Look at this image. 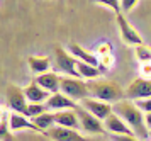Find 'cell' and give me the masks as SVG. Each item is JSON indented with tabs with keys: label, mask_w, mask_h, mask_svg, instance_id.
Instances as JSON below:
<instances>
[{
	"label": "cell",
	"mask_w": 151,
	"mask_h": 141,
	"mask_svg": "<svg viewBox=\"0 0 151 141\" xmlns=\"http://www.w3.org/2000/svg\"><path fill=\"white\" fill-rule=\"evenodd\" d=\"M139 4V0H121V7H122V14L131 12L134 7Z\"/></svg>",
	"instance_id": "d4e9b609"
},
{
	"label": "cell",
	"mask_w": 151,
	"mask_h": 141,
	"mask_svg": "<svg viewBox=\"0 0 151 141\" xmlns=\"http://www.w3.org/2000/svg\"><path fill=\"white\" fill-rule=\"evenodd\" d=\"M144 122H146V128L151 129V112H146L144 114Z\"/></svg>",
	"instance_id": "4316f807"
},
{
	"label": "cell",
	"mask_w": 151,
	"mask_h": 141,
	"mask_svg": "<svg viewBox=\"0 0 151 141\" xmlns=\"http://www.w3.org/2000/svg\"><path fill=\"white\" fill-rule=\"evenodd\" d=\"M4 95H5V104H7V107L12 112H19V114L27 116L29 102L26 99L24 88H21L19 85H15V83H9L7 87H5V94Z\"/></svg>",
	"instance_id": "3957f363"
},
{
	"label": "cell",
	"mask_w": 151,
	"mask_h": 141,
	"mask_svg": "<svg viewBox=\"0 0 151 141\" xmlns=\"http://www.w3.org/2000/svg\"><path fill=\"white\" fill-rule=\"evenodd\" d=\"M150 141H151V140H150Z\"/></svg>",
	"instance_id": "83f0119b"
},
{
	"label": "cell",
	"mask_w": 151,
	"mask_h": 141,
	"mask_svg": "<svg viewBox=\"0 0 151 141\" xmlns=\"http://www.w3.org/2000/svg\"><path fill=\"white\" fill-rule=\"evenodd\" d=\"M76 70H78V75L80 78H85V80H97L100 77V68L93 67V65H88V63H83V61H78L76 63Z\"/></svg>",
	"instance_id": "d6986e66"
},
{
	"label": "cell",
	"mask_w": 151,
	"mask_h": 141,
	"mask_svg": "<svg viewBox=\"0 0 151 141\" xmlns=\"http://www.w3.org/2000/svg\"><path fill=\"white\" fill-rule=\"evenodd\" d=\"M104 126H105V131H109L110 134H134L132 129L126 124V121L116 112H112L104 121Z\"/></svg>",
	"instance_id": "7c38bea8"
},
{
	"label": "cell",
	"mask_w": 151,
	"mask_h": 141,
	"mask_svg": "<svg viewBox=\"0 0 151 141\" xmlns=\"http://www.w3.org/2000/svg\"><path fill=\"white\" fill-rule=\"evenodd\" d=\"M87 83H88L90 97H93L97 101H104V102H109V104L114 102L116 104V102L126 99V90L119 83L112 80L97 78V80H90Z\"/></svg>",
	"instance_id": "7a4b0ae2"
},
{
	"label": "cell",
	"mask_w": 151,
	"mask_h": 141,
	"mask_svg": "<svg viewBox=\"0 0 151 141\" xmlns=\"http://www.w3.org/2000/svg\"><path fill=\"white\" fill-rule=\"evenodd\" d=\"M55 122H56V126L78 129L80 119H78V114H76L75 109H68V111H58V112H55Z\"/></svg>",
	"instance_id": "2e32d148"
},
{
	"label": "cell",
	"mask_w": 151,
	"mask_h": 141,
	"mask_svg": "<svg viewBox=\"0 0 151 141\" xmlns=\"http://www.w3.org/2000/svg\"><path fill=\"white\" fill-rule=\"evenodd\" d=\"M68 51L73 56H75L78 61H83V63H88V65H93V67H99L100 65V58L95 56L92 51H87L83 46H80L78 43H71L68 46Z\"/></svg>",
	"instance_id": "9a60e30c"
},
{
	"label": "cell",
	"mask_w": 151,
	"mask_h": 141,
	"mask_svg": "<svg viewBox=\"0 0 151 141\" xmlns=\"http://www.w3.org/2000/svg\"><path fill=\"white\" fill-rule=\"evenodd\" d=\"M44 134L53 141H87V138L80 134L78 131L71 128H63V126H53Z\"/></svg>",
	"instance_id": "30bf717a"
},
{
	"label": "cell",
	"mask_w": 151,
	"mask_h": 141,
	"mask_svg": "<svg viewBox=\"0 0 151 141\" xmlns=\"http://www.w3.org/2000/svg\"><path fill=\"white\" fill-rule=\"evenodd\" d=\"M36 82L41 85L46 92L49 94H56V92H61V77L55 72H48V73H42L36 77Z\"/></svg>",
	"instance_id": "5bb4252c"
},
{
	"label": "cell",
	"mask_w": 151,
	"mask_h": 141,
	"mask_svg": "<svg viewBox=\"0 0 151 141\" xmlns=\"http://www.w3.org/2000/svg\"><path fill=\"white\" fill-rule=\"evenodd\" d=\"M95 4H100V5H105V7H109L112 12L116 14H121L122 12V7H121V0H93Z\"/></svg>",
	"instance_id": "603a6c76"
},
{
	"label": "cell",
	"mask_w": 151,
	"mask_h": 141,
	"mask_svg": "<svg viewBox=\"0 0 151 141\" xmlns=\"http://www.w3.org/2000/svg\"><path fill=\"white\" fill-rule=\"evenodd\" d=\"M49 109L46 104H29V111H27V116L32 119V117H37V116L48 112Z\"/></svg>",
	"instance_id": "7402d4cb"
},
{
	"label": "cell",
	"mask_w": 151,
	"mask_h": 141,
	"mask_svg": "<svg viewBox=\"0 0 151 141\" xmlns=\"http://www.w3.org/2000/svg\"><path fill=\"white\" fill-rule=\"evenodd\" d=\"M134 54L139 63H151V48H148L146 44L134 46Z\"/></svg>",
	"instance_id": "44dd1931"
},
{
	"label": "cell",
	"mask_w": 151,
	"mask_h": 141,
	"mask_svg": "<svg viewBox=\"0 0 151 141\" xmlns=\"http://www.w3.org/2000/svg\"><path fill=\"white\" fill-rule=\"evenodd\" d=\"M61 92L68 95L73 101L82 102L83 99L90 97L88 83L83 82L82 78H75V77H61Z\"/></svg>",
	"instance_id": "277c9868"
},
{
	"label": "cell",
	"mask_w": 151,
	"mask_h": 141,
	"mask_svg": "<svg viewBox=\"0 0 151 141\" xmlns=\"http://www.w3.org/2000/svg\"><path fill=\"white\" fill-rule=\"evenodd\" d=\"M55 61H56V67H58L60 72L66 73L68 77L80 78L78 70H76V63H78V60H76L70 51H66L65 48H61V46L55 48Z\"/></svg>",
	"instance_id": "5b68a950"
},
{
	"label": "cell",
	"mask_w": 151,
	"mask_h": 141,
	"mask_svg": "<svg viewBox=\"0 0 151 141\" xmlns=\"http://www.w3.org/2000/svg\"><path fill=\"white\" fill-rule=\"evenodd\" d=\"M49 111H68V109H76L78 102H75L73 99H70L68 95H65L63 92H56V94H51V97L46 102Z\"/></svg>",
	"instance_id": "8fae6325"
},
{
	"label": "cell",
	"mask_w": 151,
	"mask_h": 141,
	"mask_svg": "<svg viewBox=\"0 0 151 141\" xmlns=\"http://www.w3.org/2000/svg\"><path fill=\"white\" fill-rule=\"evenodd\" d=\"M32 122L36 124V128H37V131H41V133H46L49 128H53V126H56L55 122V112H44V114L37 116V117H32Z\"/></svg>",
	"instance_id": "ffe728a7"
},
{
	"label": "cell",
	"mask_w": 151,
	"mask_h": 141,
	"mask_svg": "<svg viewBox=\"0 0 151 141\" xmlns=\"http://www.w3.org/2000/svg\"><path fill=\"white\" fill-rule=\"evenodd\" d=\"M9 128H10V131H21V129L37 131L32 119L24 114H19V112H10L9 114Z\"/></svg>",
	"instance_id": "e0dca14e"
},
{
	"label": "cell",
	"mask_w": 151,
	"mask_h": 141,
	"mask_svg": "<svg viewBox=\"0 0 151 141\" xmlns=\"http://www.w3.org/2000/svg\"><path fill=\"white\" fill-rule=\"evenodd\" d=\"M110 141H143L136 134H110Z\"/></svg>",
	"instance_id": "cb8c5ba5"
},
{
	"label": "cell",
	"mask_w": 151,
	"mask_h": 141,
	"mask_svg": "<svg viewBox=\"0 0 151 141\" xmlns=\"http://www.w3.org/2000/svg\"><path fill=\"white\" fill-rule=\"evenodd\" d=\"M150 97H151V78L139 77L126 87V99H129V101L137 102L150 99Z\"/></svg>",
	"instance_id": "52a82bcc"
},
{
	"label": "cell",
	"mask_w": 151,
	"mask_h": 141,
	"mask_svg": "<svg viewBox=\"0 0 151 141\" xmlns=\"http://www.w3.org/2000/svg\"><path fill=\"white\" fill-rule=\"evenodd\" d=\"M114 112L122 117L126 124L132 129V133L139 138V140H146L150 136V129L146 128L144 122V112L136 106V102L124 99L114 104Z\"/></svg>",
	"instance_id": "6da1fadb"
},
{
	"label": "cell",
	"mask_w": 151,
	"mask_h": 141,
	"mask_svg": "<svg viewBox=\"0 0 151 141\" xmlns=\"http://www.w3.org/2000/svg\"><path fill=\"white\" fill-rule=\"evenodd\" d=\"M136 106L143 111L144 114H146V112H151V97L150 99H144V101H137Z\"/></svg>",
	"instance_id": "484cf974"
},
{
	"label": "cell",
	"mask_w": 151,
	"mask_h": 141,
	"mask_svg": "<svg viewBox=\"0 0 151 141\" xmlns=\"http://www.w3.org/2000/svg\"><path fill=\"white\" fill-rule=\"evenodd\" d=\"M80 106L85 107L92 116L99 117L100 121H105L112 112H114V104H109V102H104V101H97L93 97H87L80 102Z\"/></svg>",
	"instance_id": "9c48e42d"
},
{
	"label": "cell",
	"mask_w": 151,
	"mask_h": 141,
	"mask_svg": "<svg viewBox=\"0 0 151 141\" xmlns=\"http://www.w3.org/2000/svg\"><path fill=\"white\" fill-rule=\"evenodd\" d=\"M116 22H117V27H119V34L126 44H131V46H139L143 44V38L141 34L137 33L136 29L132 27L129 20L126 19V14H117L116 15Z\"/></svg>",
	"instance_id": "ba28073f"
},
{
	"label": "cell",
	"mask_w": 151,
	"mask_h": 141,
	"mask_svg": "<svg viewBox=\"0 0 151 141\" xmlns=\"http://www.w3.org/2000/svg\"><path fill=\"white\" fill-rule=\"evenodd\" d=\"M27 65H29V70L34 75H42V73H48L49 72L51 60L48 56H29Z\"/></svg>",
	"instance_id": "ac0fdd59"
},
{
	"label": "cell",
	"mask_w": 151,
	"mask_h": 141,
	"mask_svg": "<svg viewBox=\"0 0 151 141\" xmlns=\"http://www.w3.org/2000/svg\"><path fill=\"white\" fill-rule=\"evenodd\" d=\"M75 111H76V114H78V119H80V126H82V129L85 133H88V134H104L105 133L104 122L99 117L92 116L85 107H82L78 104Z\"/></svg>",
	"instance_id": "8992f818"
},
{
	"label": "cell",
	"mask_w": 151,
	"mask_h": 141,
	"mask_svg": "<svg viewBox=\"0 0 151 141\" xmlns=\"http://www.w3.org/2000/svg\"><path fill=\"white\" fill-rule=\"evenodd\" d=\"M24 94H26V99H27L29 104H46L48 99L51 97V94L46 92L36 80H32L24 88Z\"/></svg>",
	"instance_id": "4fadbf2b"
}]
</instances>
